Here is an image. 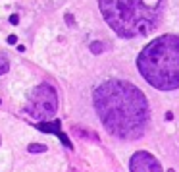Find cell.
<instances>
[{"instance_id": "cell-1", "label": "cell", "mask_w": 179, "mask_h": 172, "mask_svg": "<svg viewBox=\"0 0 179 172\" xmlns=\"http://www.w3.org/2000/svg\"><path fill=\"white\" fill-rule=\"evenodd\" d=\"M94 110L112 135L137 139L148 124V101L139 87L129 81L110 79L94 89Z\"/></svg>"}, {"instance_id": "cell-3", "label": "cell", "mask_w": 179, "mask_h": 172, "mask_svg": "<svg viewBox=\"0 0 179 172\" xmlns=\"http://www.w3.org/2000/svg\"><path fill=\"white\" fill-rule=\"evenodd\" d=\"M137 68L154 89H179V37L162 35L150 41L141 50Z\"/></svg>"}, {"instance_id": "cell-13", "label": "cell", "mask_w": 179, "mask_h": 172, "mask_svg": "<svg viewBox=\"0 0 179 172\" xmlns=\"http://www.w3.org/2000/svg\"><path fill=\"white\" fill-rule=\"evenodd\" d=\"M166 172H175V170H173V168H170V170H166Z\"/></svg>"}, {"instance_id": "cell-12", "label": "cell", "mask_w": 179, "mask_h": 172, "mask_svg": "<svg viewBox=\"0 0 179 172\" xmlns=\"http://www.w3.org/2000/svg\"><path fill=\"white\" fill-rule=\"evenodd\" d=\"M66 22L70 23V25H73V15H71V14H67V15H66Z\"/></svg>"}, {"instance_id": "cell-6", "label": "cell", "mask_w": 179, "mask_h": 172, "mask_svg": "<svg viewBox=\"0 0 179 172\" xmlns=\"http://www.w3.org/2000/svg\"><path fill=\"white\" fill-rule=\"evenodd\" d=\"M37 130H41V132H46V133H56L58 137H60V141L66 145L67 149H71L73 145H71V141H70V137H67V135L62 132V124L58 122H39L37 124Z\"/></svg>"}, {"instance_id": "cell-7", "label": "cell", "mask_w": 179, "mask_h": 172, "mask_svg": "<svg viewBox=\"0 0 179 172\" xmlns=\"http://www.w3.org/2000/svg\"><path fill=\"white\" fill-rule=\"evenodd\" d=\"M27 151H29V153H44V151H46V145L31 143V145H27Z\"/></svg>"}, {"instance_id": "cell-11", "label": "cell", "mask_w": 179, "mask_h": 172, "mask_svg": "<svg viewBox=\"0 0 179 172\" xmlns=\"http://www.w3.org/2000/svg\"><path fill=\"white\" fill-rule=\"evenodd\" d=\"M8 43H10V45H15V43H18V37H15V35H10V37H8Z\"/></svg>"}, {"instance_id": "cell-8", "label": "cell", "mask_w": 179, "mask_h": 172, "mask_svg": "<svg viewBox=\"0 0 179 172\" xmlns=\"http://www.w3.org/2000/svg\"><path fill=\"white\" fill-rule=\"evenodd\" d=\"M8 70H10V62H8V58H6L4 54H0V76L6 74Z\"/></svg>"}, {"instance_id": "cell-9", "label": "cell", "mask_w": 179, "mask_h": 172, "mask_svg": "<svg viewBox=\"0 0 179 172\" xmlns=\"http://www.w3.org/2000/svg\"><path fill=\"white\" fill-rule=\"evenodd\" d=\"M104 50V43H100V41H94V43H91V52L93 54H100Z\"/></svg>"}, {"instance_id": "cell-4", "label": "cell", "mask_w": 179, "mask_h": 172, "mask_svg": "<svg viewBox=\"0 0 179 172\" xmlns=\"http://www.w3.org/2000/svg\"><path fill=\"white\" fill-rule=\"evenodd\" d=\"M58 110V95L56 89L48 83H41L39 87L33 89L31 103L27 106V114L35 120H44L54 116Z\"/></svg>"}, {"instance_id": "cell-10", "label": "cell", "mask_w": 179, "mask_h": 172, "mask_svg": "<svg viewBox=\"0 0 179 172\" xmlns=\"http://www.w3.org/2000/svg\"><path fill=\"white\" fill-rule=\"evenodd\" d=\"M10 23L18 25V23H19V18H18V15H15V14H14V15H10Z\"/></svg>"}, {"instance_id": "cell-14", "label": "cell", "mask_w": 179, "mask_h": 172, "mask_svg": "<svg viewBox=\"0 0 179 172\" xmlns=\"http://www.w3.org/2000/svg\"><path fill=\"white\" fill-rule=\"evenodd\" d=\"M0 143H2V141H0Z\"/></svg>"}, {"instance_id": "cell-2", "label": "cell", "mask_w": 179, "mask_h": 172, "mask_svg": "<svg viewBox=\"0 0 179 172\" xmlns=\"http://www.w3.org/2000/svg\"><path fill=\"white\" fill-rule=\"evenodd\" d=\"M102 18L119 37H143L158 27L164 0H98Z\"/></svg>"}, {"instance_id": "cell-5", "label": "cell", "mask_w": 179, "mask_h": 172, "mask_svg": "<svg viewBox=\"0 0 179 172\" xmlns=\"http://www.w3.org/2000/svg\"><path fill=\"white\" fill-rule=\"evenodd\" d=\"M131 172H162L160 163L146 151H137L129 160Z\"/></svg>"}]
</instances>
